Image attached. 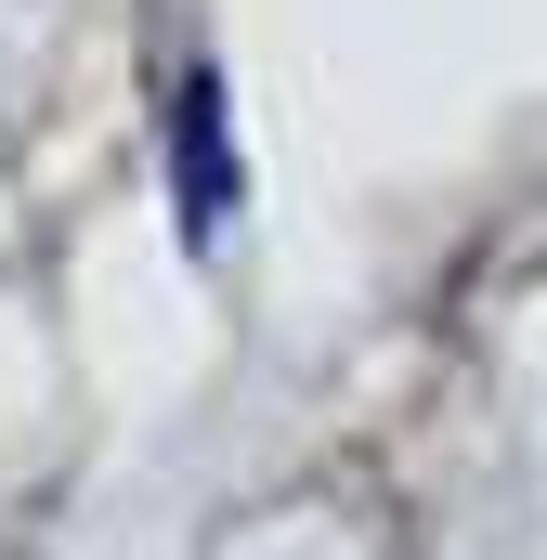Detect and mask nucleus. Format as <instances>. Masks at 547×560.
Listing matches in <instances>:
<instances>
[{
    "label": "nucleus",
    "instance_id": "f257e3e1",
    "mask_svg": "<svg viewBox=\"0 0 547 560\" xmlns=\"http://www.w3.org/2000/svg\"><path fill=\"white\" fill-rule=\"evenodd\" d=\"M222 209H235V170H222V105H209V79H196V92H183V222L209 235Z\"/></svg>",
    "mask_w": 547,
    "mask_h": 560
}]
</instances>
